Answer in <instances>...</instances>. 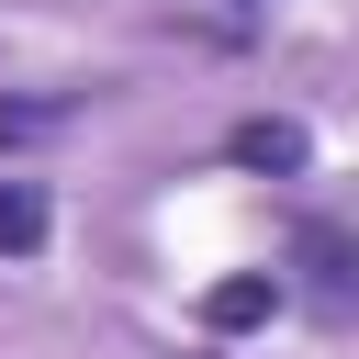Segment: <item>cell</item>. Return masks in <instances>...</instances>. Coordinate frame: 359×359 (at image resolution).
Listing matches in <instances>:
<instances>
[{
    "mask_svg": "<svg viewBox=\"0 0 359 359\" xmlns=\"http://www.w3.org/2000/svg\"><path fill=\"white\" fill-rule=\"evenodd\" d=\"M292 269H303V292H314L325 314H359V236L303 224V236H292Z\"/></svg>",
    "mask_w": 359,
    "mask_h": 359,
    "instance_id": "6da1fadb",
    "label": "cell"
},
{
    "mask_svg": "<svg viewBox=\"0 0 359 359\" xmlns=\"http://www.w3.org/2000/svg\"><path fill=\"white\" fill-rule=\"evenodd\" d=\"M269 314H280V269H247V280H213V292H202V325H213V337L269 325Z\"/></svg>",
    "mask_w": 359,
    "mask_h": 359,
    "instance_id": "7a4b0ae2",
    "label": "cell"
},
{
    "mask_svg": "<svg viewBox=\"0 0 359 359\" xmlns=\"http://www.w3.org/2000/svg\"><path fill=\"white\" fill-rule=\"evenodd\" d=\"M236 168H269V180H292V168H303V123H280V112L236 123Z\"/></svg>",
    "mask_w": 359,
    "mask_h": 359,
    "instance_id": "3957f363",
    "label": "cell"
},
{
    "mask_svg": "<svg viewBox=\"0 0 359 359\" xmlns=\"http://www.w3.org/2000/svg\"><path fill=\"white\" fill-rule=\"evenodd\" d=\"M22 247H45V191L0 180V258H22Z\"/></svg>",
    "mask_w": 359,
    "mask_h": 359,
    "instance_id": "277c9868",
    "label": "cell"
}]
</instances>
